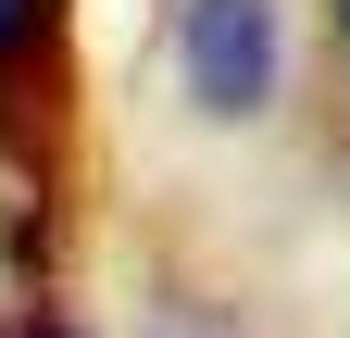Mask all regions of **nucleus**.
<instances>
[{
	"instance_id": "nucleus-2",
	"label": "nucleus",
	"mask_w": 350,
	"mask_h": 338,
	"mask_svg": "<svg viewBox=\"0 0 350 338\" xmlns=\"http://www.w3.org/2000/svg\"><path fill=\"white\" fill-rule=\"evenodd\" d=\"M175 75L213 125H250L288 75V25L275 0H175Z\"/></svg>"
},
{
	"instance_id": "nucleus-3",
	"label": "nucleus",
	"mask_w": 350,
	"mask_h": 338,
	"mask_svg": "<svg viewBox=\"0 0 350 338\" xmlns=\"http://www.w3.org/2000/svg\"><path fill=\"white\" fill-rule=\"evenodd\" d=\"M51 38H63V0H0V88L51 63Z\"/></svg>"
},
{
	"instance_id": "nucleus-1",
	"label": "nucleus",
	"mask_w": 350,
	"mask_h": 338,
	"mask_svg": "<svg viewBox=\"0 0 350 338\" xmlns=\"http://www.w3.org/2000/svg\"><path fill=\"white\" fill-rule=\"evenodd\" d=\"M63 326V163L38 125L0 113V338Z\"/></svg>"
},
{
	"instance_id": "nucleus-5",
	"label": "nucleus",
	"mask_w": 350,
	"mask_h": 338,
	"mask_svg": "<svg viewBox=\"0 0 350 338\" xmlns=\"http://www.w3.org/2000/svg\"><path fill=\"white\" fill-rule=\"evenodd\" d=\"M38 338H63V326H38Z\"/></svg>"
},
{
	"instance_id": "nucleus-4",
	"label": "nucleus",
	"mask_w": 350,
	"mask_h": 338,
	"mask_svg": "<svg viewBox=\"0 0 350 338\" xmlns=\"http://www.w3.org/2000/svg\"><path fill=\"white\" fill-rule=\"evenodd\" d=\"M338 38H350V0H338Z\"/></svg>"
}]
</instances>
